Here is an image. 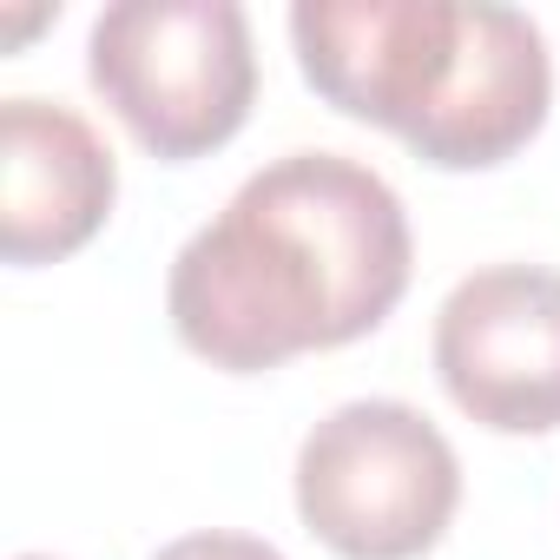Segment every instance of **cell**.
I'll list each match as a JSON object with an SVG mask.
<instances>
[{"instance_id":"cell-6","label":"cell","mask_w":560,"mask_h":560,"mask_svg":"<svg viewBox=\"0 0 560 560\" xmlns=\"http://www.w3.org/2000/svg\"><path fill=\"white\" fill-rule=\"evenodd\" d=\"M119 165L106 139L54 100L0 106V257L34 270L60 264L113 218Z\"/></svg>"},{"instance_id":"cell-7","label":"cell","mask_w":560,"mask_h":560,"mask_svg":"<svg viewBox=\"0 0 560 560\" xmlns=\"http://www.w3.org/2000/svg\"><path fill=\"white\" fill-rule=\"evenodd\" d=\"M152 560H284V553L257 534H185V540L159 547Z\"/></svg>"},{"instance_id":"cell-8","label":"cell","mask_w":560,"mask_h":560,"mask_svg":"<svg viewBox=\"0 0 560 560\" xmlns=\"http://www.w3.org/2000/svg\"><path fill=\"white\" fill-rule=\"evenodd\" d=\"M21 560H54V553H21Z\"/></svg>"},{"instance_id":"cell-4","label":"cell","mask_w":560,"mask_h":560,"mask_svg":"<svg viewBox=\"0 0 560 560\" xmlns=\"http://www.w3.org/2000/svg\"><path fill=\"white\" fill-rule=\"evenodd\" d=\"M462 508L448 435L389 396L330 409L298 448V514L343 560H416Z\"/></svg>"},{"instance_id":"cell-3","label":"cell","mask_w":560,"mask_h":560,"mask_svg":"<svg viewBox=\"0 0 560 560\" xmlns=\"http://www.w3.org/2000/svg\"><path fill=\"white\" fill-rule=\"evenodd\" d=\"M86 80L152 159L191 165L250 119V21L237 0H119L93 21Z\"/></svg>"},{"instance_id":"cell-1","label":"cell","mask_w":560,"mask_h":560,"mask_svg":"<svg viewBox=\"0 0 560 560\" xmlns=\"http://www.w3.org/2000/svg\"><path fill=\"white\" fill-rule=\"evenodd\" d=\"M409 218L383 172L343 152H291L172 257L165 311L191 357L264 376L370 337L409 291Z\"/></svg>"},{"instance_id":"cell-2","label":"cell","mask_w":560,"mask_h":560,"mask_svg":"<svg viewBox=\"0 0 560 560\" xmlns=\"http://www.w3.org/2000/svg\"><path fill=\"white\" fill-rule=\"evenodd\" d=\"M298 67L343 119L396 132L435 172L508 165L553 106V60L494 0H304Z\"/></svg>"},{"instance_id":"cell-5","label":"cell","mask_w":560,"mask_h":560,"mask_svg":"<svg viewBox=\"0 0 560 560\" xmlns=\"http://www.w3.org/2000/svg\"><path fill=\"white\" fill-rule=\"evenodd\" d=\"M435 376L494 435L560 429V270L488 264L435 311Z\"/></svg>"}]
</instances>
